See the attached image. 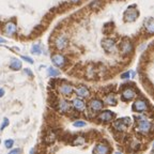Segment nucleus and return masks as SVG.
Returning a JSON list of instances; mask_svg holds the SVG:
<instances>
[{
	"label": "nucleus",
	"instance_id": "obj_27",
	"mask_svg": "<svg viewBox=\"0 0 154 154\" xmlns=\"http://www.w3.org/2000/svg\"><path fill=\"white\" fill-rule=\"evenodd\" d=\"M22 59L23 60H25L26 62H29L30 64H32V63L34 62L33 61V59L32 58H30V57H27V56H22Z\"/></svg>",
	"mask_w": 154,
	"mask_h": 154
},
{
	"label": "nucleus",
	"instance_id": "obj_12",
	"mask_svg": "<svg viewBox=\"0 0 154 154\" xmlns=\"http://www.w3.org/2000/svg\"><path fill=\"white\" fill-rule=\"evenodd\" d=\"M73 91H74L73 87L69 84H62L59 86V92L64 96H70L73 93Z\"/></svg>",
	"mask_w": 154,
	"mask_h": 154
},
{
	"label": "nucleus",
	"instance_id": "obj_24",
	"mask_svg": "<svg viewBox=\"0 0 154 154\" xmlns=\"http://www.w3.org/2000/svg\"><path fill=\"white\" fill-rule=\"evenodd\" d=\"M73 125L75 128H84V126H86V122H84V121H75L73 123Z\"/></svg>",
	"mask_w": 154,
	"mask_h": 154
},
{
	"label": "nucleus",
	"instance_id": "obj_5",
	"mask_svg": "<svg viewBox=\"0 0 154 154\" xmlns=\"http://www.w3.org/2000/svg\"><path fill=\"white\" fill-rule=\"evenodd\" d=\"M133 111H136V112H143L148 109V104L147 102L142 99H139L137 101H135V103L133 104L132 107Z\"/></svg>",
	"mask_w": 154,
	"mask_h": 154
},
{
	"label": "nucleus",
	"instance_id": "obj_25",
	"mask_svg": "<svg viewBox=\"0 0 154 154\" xmlns=\"http://www.w3.org/2000/svg\"><path fill=\"white\" fill-rule=\"evenodd\" d=\"M84 142H85V139L82 137H76V139L73 141V144H75V146H76V144H82Z\"/></svg>",
	"mask_w": 154,
	"mask_h": 154
},
{
	"label": "nucleus",
	"instance_id": "obj_30",
	"mask_svg": "<svg viewBox=\"0 0 154 154\" xmlns=\"http://www.w3.org/2000/svg\"><path fill=\"white\" fill-rule=\"evenodd\" d=\"M8 154H20V150L19 149H13V150H11V152H9Z\"/></svg>",
	"mask_w": 154,
	"mask_h": 154
},
{
	"label": "nucleus",
	"instance_id": "obj_13",
	"mask_svg": "<svg viewBox=\"0 0 154 154\" xmlns=\"http://www.w3.org/2000/svg\"><path fill=\"white\" fill-rule=\"evenodd\" d=\"M58 110L60 111V112H69L71 109V104L69 103L67 101L65 100H60V101L58 102Z\"/></svg>",
	"mask_w": 154,
	"mask_h": 154
},
{
	"label": "nucleus",
	"instance_id": "obj_36",
	"mask_svg": "<svg viewBox=\"0 0 154 154\" xmlns=\"http://www.w3.org/2000/svg\"><path fill=\"white\" fill-rule=\"evenodd\" d=\"M116 154H121V153H120V152H117V153H116Z\"/></svg>",
	"mask_w": 154,
	"mask_h": 154
},
{
	"label": "nucleus",
	"instance_id": "obj_4",
	"mask_svg": "<svg viewBox=\"0 0 154 154\" xmlns=\"http://www.w3.org/2000/svg\"><path fill=\"white\" fill-rule=\"evenodd\" d=\"M51 62L58 67H64L67 62V59L65 58V56L61 55V54H56L51 57Z\"/></svg>",
	"mask_w": 154,
	"mask_h": 154
},
{
	"label": "nucleus",
	"instance_id": "obj_37",
	"mask_svg": "<svg viewBox=\"0 0 154 154\" xmlns=\"http://www.w3.org/2000/svg\"><path fill=\"white\" fill-rule=\"evenodd\" d=\"M153 154H154V151H153Z\"/></svg>",
	"mask_w": 154,
	"mask_h": 154
},
{
	"label": "nucleus",
	"instance_id": "obj_23",
	"mask_svg": "<svg viewBox=\"0 0 154 154\" xmlns=\"http://www.w3.org/2000/svg\"><path fill=\"white\" fill-rule=\"evenodd\" d=\"M54 140H55V134H54V133H51V134L45 138V141L47 142V143H51V142H54Z\"/></svg>",
	"mask_w": 154,
	"mask_h": 154
},
{
	"label": "nucleus",
	"instance_id": "obj_28",
	"mask_svg": "<svg viewBox=\"0 0 154 154\" xmlns=\"http://www.w3.org/2000/svg\"><path fill=\"white\" fill-rule=\"evenodd\" d=\"M8 125H9V119H8V118H5V119H3V123L1 124V131L5 130V128H7Z\"/></svg>",
	"mask_w": 154,
	"mask_h": 154
},
{
	"label": "nucleus",
	"instance_id": "obj_34",
	"mask_svg": "<svg viewBox=\"0 0 154 154\" xmlns=\"http://www.w3.org/2000/svg\"><path fill=\"white\" fill-rule=\"evenodd\" d=\"M71 1H72V2H74V3H77V2H79L80 0H71Z\"/></svg>",
	"mask_w": 154,
	"mask_h": 154
},
{
	"label": "nucleus",
	"instance_id": "obj_19",
	"mask_svg": "<svg viewBox=\"0 0 154 154\" xmlns=\"http://www.w3.org/2000/svg\"><path fill=\"white\" fill-rule=\"evenodd\" d=\"M144 29L150 34H154V19L149 18L147 22H144Z\"/></svg>",
	"mask_w": 154,
	"mask_h": 154
},
{
	"label": "nucleus",
	"instance_id": "obj_17",
	"mask_svg": "<svg viewBox=\"0 0 154 154\" xmlns=\"http://www.w3.org/2000/svg\"><path fill=\"white\" fill-rule=\"evenodd\" d=\"M73 107H74L76 110L78 111H82L86 108V104L82 101V99H75L73 100Z\"/></svg>",
	"mask_w": 154,
	"mask_h": 154
},
{
	"label": "nucleus",
	"instance_id": "obj_10",
	"mask_svg": "<svg viewBox=\"0 0 154 154\" xmlns=\"http://www.w3.org/2000/svg\"><path fill=\"white\" fill-rule=\"evenodd\" d=\"M113 118H115V113L110 110L102 111L99 115V117H97V119L100 121H102V122H110Z\"/></svg>",
	"mask_w": 154,
	"mask_h": 154
},
{
	"label": "nucleus",
	"instance_id": "obj_29",
	"mask_svg": "<svg viewBox=\"0 0 154 154\" xmlns=\"http://www.w3.org/2000/svg\"><path fill=\"white\" fill-rule=\"evenodd\" d=\"M130 76H131L130 72H125V73H123V74L121 75V78H122V79H128V78H130Z\"/></svg>",
	"mask_w": 154,
	"mask_h": 154
},
{
	"label": "nucleus",
	"instance_id": "obj_31",
	"mask_svg": "<svg viewBox=\"0 0 154 154\" xmlns=\"http://www.w3.org/2000/svg\"><path fill=\"white\" fill-rule=\"evenodd\" d=\"M25 73H26L27 75H29L30 77L33 76V74H32V72H31V70H30V69H26V70H25Z\"/></svg>",
	"mask_w": 154,
	"mask_h": 154
},
{
	"label": "nucleus",
	"instance_id": "obj_15",
	"mask_svg": "<svg viewBox=\"0 0 154 154\" xmlns=\"http://www.w3.org/2000/svg\"><path fill=\"white\" fill-rule=\"evenodd\" d=\"M16 31H17V27L13 22H9L5 24V34H8V35H13V34L16 33Z\"/></svg>",
	"mask_w": 154,
	"mask_h": 154
},
{
	"label": "nucleus",
	"instance_id": "obj_26",
	"mask_svg": "<svg viewBox=\"0 0 154 154\" xmlns=\"http://www.w3.org/2000/svg\"><path fill=\"white\" fill-rule=\"evenodd\" d=\"M13 143H14V141H13L12 139H8V140H5V148H8V149L12 148Z\"/></svg>",
	"mask_w": 154,
	"mask_h": 154
},
{
	"label": "nucleus",
	"instance_id": "obj_7",
	"mask_svg": "<svg viewBox=\"0 0 154 154\" xmlns=\"http://www.w3.org/2000/svg\"><path fill=\"white\" fill-rule=\"evenodd\" d=\"M120 51L123 55H128L133 51V44L128 40H123L120 43Z\"/></svg>",
	"mask_w": 154,
	"mask_h": 154
},
{
	"label": "nucleus",
	"instance_id": "obj_11",
	"mask_svg": "<svg viewBox=\"0 0 154 154\" xmlns=\"http://www.w3.org/2000/svg\"><path fill=\"white\" fill-rule=\"evenodd\" d=\"M122 100L123 101H131L136 96V92L133 88H126L122 91Z\"/></svg>",
	"mask_w": 154,
	"mask_h": 154
},
{
	"label": "nucleus",
	"instance_id": "obj_33",
	"mask_svg": "<svg viewBox=\"0 0 154 154\" xmlns=\"http://www.w3.org/2000/svg\"><path fill=\"white\" fill-rule=\"evenodd\" d=\"M5 95V90L3 89H0V97H2Z\"/></svg>",
	"mask_w": 154,
	"mask_h": 154
},
{
	"label": "nucleus",
	"instance_id": "obj_22",
	"mask_svg": "<svg viewBox=\"0 0 154 154\" xmlns=\"http://www.w3.org/2000/svg\"><path fill=\"white\" fill-rule=\"evenodd\" d=\"M47 74H48V76H51V77H56L60 74V72L58 70H56V69H54V67H48Z\"/></svg>",
	"mask_w": 154,
	"mask_h": 154
},
{
	"label": "nucleus",
	"instance_id": "obj_9",
	"mask_svg": "<svg viewBox=\"0 0 154 154\" xmlns=\"http://www.w3.org/2000/svg\"><path fill=\"white\" fill-rule=\"evenodd\" d=\"M103 102L101 101V100L99 99H93L90 101L89 103V108L91 111H93V112H97V111L102 110V108H103Z\"/></svg>",
	"mask_w": 154,
	"mask_h": 154
},
{
	"label": "nucleus",
	"instance_id": "obj_2",
	"mask_svg": "<svg viewBox=\"0 0 154 154\" xmlns=\"http://www.w3.org/2000/svg\"><path fill=\"white\" fill-rule=\"evenodd\" d=\"M138 16H139V12H138V10L135 8V5L128 8V9L125 11L124 15H123L124 20L125 22H128V23L135 22V20L137 19Z\"/></svg>",
	"mask_w": 154,
	"mask_h": 154
},
{
	"label": "nucleus",
	"instance_id": "obj_18",
	"mask_svg": "<svg viewBox=\"0 0 154 154\" xmlns=\"http://www.w3.org/2000/svg\"><path fill=\"white\" fill-rule=\"evenodd\" d=\"M10 69H12L13 71H18L22 69V61L17 59V58H12L10 61Z\"/></svg>",
	"mask_w": 154,
	"mask_h": 154
},
{
	"label": "nucleus",
	"instance_id": "obj_16",
	"mask_svg": "<svg viewBox=\"0 0 154 154\" xmlns=\"http://www.w3.org/2000/svg\"><path fill=\"white\" fill-rule=\"evenodd\" d=\"M93 152H94V154H108L109 148H108V146H106V144H104V143H99L94 148Z\"/></svg>",
	"mask_w": 154,
	"mask_h": 154
},
{
	"label": "nucleus",
	"instance_id": "obj_32",
	"mask_svg": "<svg viewBox=\"0 0 154 154\" xmlns=\"http://www.w3.org/2000/svg\"><path fill=\"white\" fill-rule=\"evenodd\" d=\"M3 43H7V40L0 36V44H3Z\"/></svg>",
	"mask_w": 154,
	"mask_h": 154
},
{
	"label": "nucleus",
	"instance_id": "obj_3",
	"mask_svg": "<svg viewBox=\"0 0 154 154\" xmlns=\"http://www.w3.org/2000/svg\"><path fill=\"white\" fill-rule=\"evenodd\" d=\"M130 124H131L130 118H122L113 122V128L117 131H119V132H122V131L126 130V128L130 126Z\"/></svg>",
	"mask_w": 154,
	"mask_h": 154
},
{
	"label": "nucleus",
	"instance_id": "obj_6",
	"mask_svg": "<svg viewBox=\"0 0 154 154\" xmlns=\"http://www.w3.org/2000/svg\"><path fill=\"white\" fill-rule=\"evenodd\" d=\"M102 46H103L104 51L106 53H111V51H115L116 48V41L113 38H104L103 41H102Z\"/></svg>",
	"mask_w": 154,
	"mask_h": 154
},
{
	"label": "nucleus",
	"instance_id": "obj_35",
	"mask_svg": "<svg viewBox=\"0 0 154 154\" xmlns=\"http://www.w3.org/2000/svg\"><path fill=\"white\" fill-rule=\"evenodd\" d=\"M30 154H34V150L33 149L30 150Z\"/></svg>",
	"mask_w": 154,
	"mask_h": 154
},
{
	"label": "nucleus",
	"instance_id": "obj_8",
	"mask_svg": "<svg viewBox=\"0 0 154 154\" xmlns=\"http://www.w3.org/2000/svg\"><path fill=\"white\" fill-rule=\"evenodd\" d=\"M67 43H69V41H67V38L64 35H59L56 38L55 40V46L57 49H60V51H62V49H64L65 47L67 46Z\"/></svg>",
	"mask_w": 154,
	"mask_h": 154
},
{
	"label": "nucleus",
	"instance_id": "obj_20",
	"mask_svg": "<svg viewBox=\"0 0 154 154\" xmlns=\"http://www.w3.org/2000/svg\"><path fill=\"white\" fill-rule=\"evenodd\" d=\"M105 103L109 106H115L117 104V100H116V96L113 94H108V95L105 97Z\"/></svg>",
	"mask_w": 154,
	"mask_h": 154
},
{
	"label": "nucleus",
	"instance_id": "obj_14",
	"mask_svg": "<svg viewBox=\"0 0 154 154\" xmlns=\"http://www.w3.org/2000/svg\"><path fill=\"white\" fill-rule=\"evenodd\" d=\"M75 92H76L77 96H79L82 99H85V97H88L90 95V91L89 89L85 86H78L75 89Z\"/></svg>",
	"mask_w": 154,
	"mask_h": 154
},
{
	"label": "nucleus",
	"instance_id": "obj_1",
	"mask_svg": "<svg viewBox=\"0 0 154 154\" xmlns=\"http://www.w3.org/2000/svg\"><path fill=\"white\" fill-rule=\"evenodd\" d=\"M152 124L150 121H148L146 118H138L137 125H136V131L140 134H147L151 131Z\"/></svg>",
	"mask_w": 154,
	"mask_h": 154
},
{
	"label": "nucleus",
	"instance_id": "obj_21",
	"mask_svg": "<svg viewBox=\"0 0 154 154\" xmlns=\"http://www.w3.org/2000/svg\"><path fill=\"white\" fill-rule=\"evenodd\" d=\"M31 53L34 54V55H41L42 53V47L40 44H34L31 48Z\"/></svg>",
	"mask_w": 154,
	"mask_h": 154
}]
</instances>
